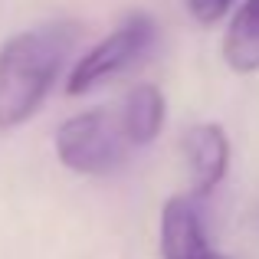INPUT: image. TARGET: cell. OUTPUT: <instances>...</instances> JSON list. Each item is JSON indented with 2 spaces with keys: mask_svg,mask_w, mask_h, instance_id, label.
Wrapping results in <instances>:
<instances>
[{
  "mask_svg": "<svg viewBox=\"0 0 259 259\" xmlns=\"http://www.w3.org/2000/svg\"><path fill=\"white\" fill-rule=\"evenodd\" d=\"M76 46V26L50 23L23 30L0 46V132L36 115Z\"/></svg>",
  "mask_w": 259,
  "mask_h": 259,
  "instance_id": "6da1fadb",
  "label": "cell"
},
{
  "mask_svg": "<svg viewBox=\"0 0 259 259\" xmlns=\"http://www.w3.org/2000/svg\"><path fill=\"white\" fill-rule=\"evenodd\" d=\"M154 36H158V23L148 13L125 17L105 39H99L92 50H85L76 59L69 79H66V92L82 95V92H92L95 85L108 82V79L121 76L154 46Z\"/></svg>",
  "mask_w": 259,
  "mask_h": 259,
  "instance_id": "3957f363",
  "label": "cell"
},
{
  "mask_svg": "<svg viewBox=\"0 0 259 259\" xmlns=\"http://www.w3.org/2000/svg\"><path fill=\"white\" fill-rule=\"evenodd\" d=\"M161 259H210L213 249L203 233V220L194 194H177L161 210Z\"/></svg>",
  "mask_w": 259,
  "mask_h": 259,
  "instance_id": "5b68a950",
  "label": "cell"
},
{
  "mask_svg": "<svg viewBox=\"0 0 259 259\" xmlns=\"http://www.w3.org/2000/svg\"><path fill=\"white\" fill-rule=\"evenodd\" d=\"M184 161L190 174V194L200 197L213 194L230 171V138L223 125L200 121L184 135Z\"/></svg>",
  "mask_w": 259,
  "mask_h": 259,
  "instance_id": "277c9868",
  "label": "cell"
},
{
  "mask_svg": "<svg viewBox=\"0 0 259 259\" xmlns=\"http://www.w3.org/2000/svg\"><path fill=\"white\" fill-rule=\"evenodd\" d=\"M164 115H167L164 95L151 82L135 85L132 92L125 95L121 108H118V121H121V128H125V138L132 141V148L151 145L161 135V128H164Z\"/></svg>",
  "mask_w": 259,
  "mask_h": 259,
  "instance_id": "8992f818",
  "label": "cell"
},
{
  "mask_svg": "<svg viewBox=\"0 0 259 259\" xmlns=\"http://www.w3.org/2000/svg\"><path fill=\"white\" fill-rule=\"evenodd\" d=\"M223 59L233 72L259 69V0H243L223 33Z\"/></svg>",
  "mask_w": 259,
  "mask_h": 259,
  "instance_id": "52a82bcc",
  "label": "cell"
},
{
  "mask_svg": "<svg viewBox=\"0 0 259 259\" xmlns=\"http://www.w3.org/2000/svg\"><path fill=\"white\" fill-rule=\"evenodd\" d=\"M210 259H227V256H220V253H213V256H210Z\"/></svg>",
  "mask_w": 259,
  "mask_h": 259,
  "instance_id": "9c48e42d",
  "label": "cell"
},
{
  "mask_svg": "<svg viewBox=\"0 0 259 259\" xmlns=\"http://www.w3.org/2000/svg\"><path fill=\"white\" fill-rule=\"evenodd\" d=\"M132 141L125 138L118 115H108L105 108H89L72 118H66L56 132V154L63 167L76 174L102 177L125 164V154Z\"/></svg>",
  "mask_w": 259,
  "mask_h": 259,
  "instance_id": "7a4b0ae2",
  "label": "cell"
},
{
  "mask_svg": "<svg viewBox=\"0 0 259 259\" xmlns=\"http://www.w3.org/2000/svg\"><path fill=\"white\" fill-rule=\"evenodd\" d=\"M230 7H233V0H187V10L194 13V20H197V23H203V26L223 20Z\"/></svg>",
  "mask_w": 259,
  "mask_h": 259,
  "instance_id": "ba28073f",
  "label": "cell"
}]
</instances>
